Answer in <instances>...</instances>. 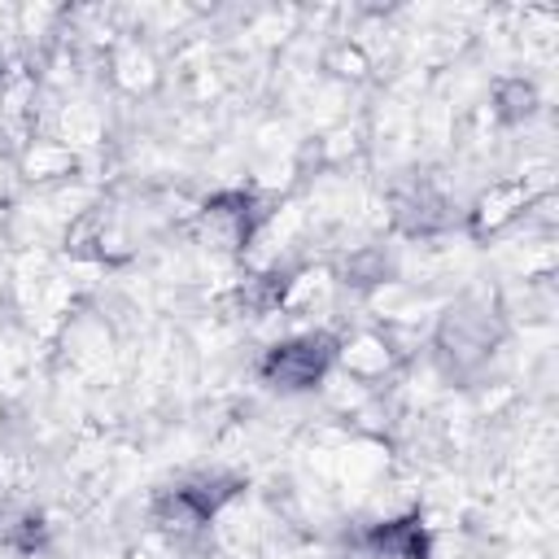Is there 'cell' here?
Masks as SVG:
<instances>
[{
	"label": "cell",
	"mask_w": 559,
	"mask_h": 559,
	"mask_svg": "<svg viewBox=\"0 0 559 559\" xmlns=\"http://www.w3.org/2000/svg\"><path fill=\"white\" fill-rule=\"evenodd\" d=\"M328 362H332V341L328 336H301V341L275 345L262 362V376L275 389H306L323 376Z\"/></svg>",
	"instance_id": "cell-1"
}]
</instances>
